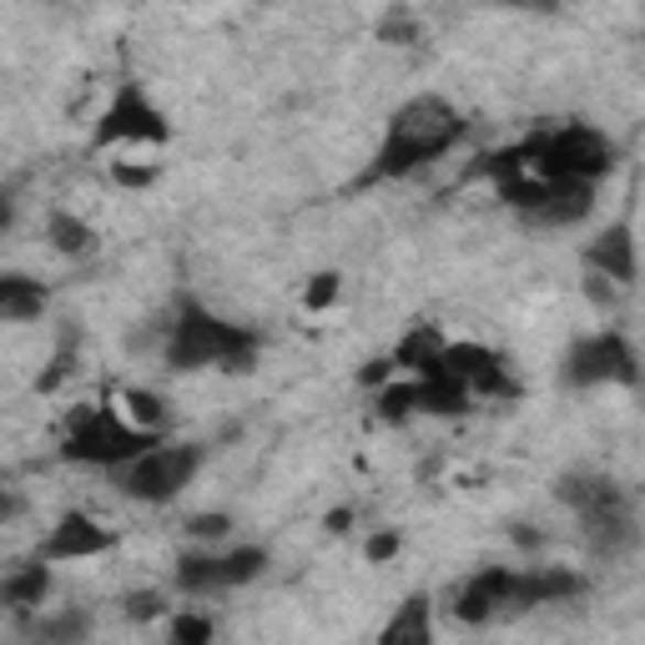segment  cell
<instances>
[{"instance_id":"obj_1","label":"cell","mask_w":645,"mask_h":645,"mask_svg":"<svg viewBox=\"0 0 645 645\" xmlns=\"http://www.w3.org/2000/svg\"><path fill=\"white\" fill-rule=\"evenodd\" d=\"M464 132H469V121L455 101H444V96H414V101H404L389 117V132H383L379 156H373V167L363 182L408 177V172H418L434 156L455 152L464 142Z\"/></svg>"},{"instance_id":"obj_2","label":"cell","mask_w":645,"mask_h":645,"mask_svg":"<svg viewBox=\"0 0 645 645\" xmlns=\"http://www.w3.org/2000/svg\"><path fill=\"white\" fill-rule=\"evenodd\" d=\"M167 363L172 369H228V373H248L258 363V338L238 322L217 318V313L182 303L177 322L167 334Z\"/></svg>"},{"instance_id":"obj_3","label":"cell","mask_w":645,"mask_h":645,"mask_svg":"<svg viewBox=\"0 0 645 645\" xmlns=\"http://www.w3.org/2000/svg\"><path fill=\"white\" fill-rule=\"evenodd\" d=\"M152 444H156V429H142V424H132V418L117 414L111 404H96V408H81V414H72V429H66L61 455L72 459V464L121 469L127 459L146 455Z\"/></svg>"},{"instance_id":"obj_4","label":"cell","mask_w":645,"mask_h":645,"mask_svg":"<svg viewBox=\"0 0 645 645\" xmlns=\"http://www.w3.org/2000/svg\"><path fill=\"white\" fill-rule=\"evenodd\" d=\"M197 464H203V449H197V444H152L146 455L127 459V464L117 469V484L132 494V500L167 504L192 484Z\"/></svg>"},{"instance_id":"obj_5","label":"cell","mask_w":645,"mask_h":645,"mask_svg":"<svg viewBox=\"0 0 645 645\" xmlns=\"http://www.w3.org/2000/svg\"><path fill=\"white\" fill-rule=\"evenodd\" d=\"M615 167V142L595 127H560L545 132V152H539L535 172L539 177H580V182H600Z\"/></svg>"},{"instance_id":"obj_6","label":"cell","mask_w":645,"mask_h":645,"mask_svg":"<svg viewBox=\"0 0 645 645\" xmlns=\"http://www.w3.org/2000/svg\"><path fill=\"white\" fill-rule=\"evenodd\" d=\"M127 142H146V146H167L172 142V121L146 101V91L136 81H121V91L111 96V107L101 111L91 132V146L107 152V146H127Z\"/></svg>"},{"instance_id":"obj_7","label":"cell","mask_w":645,"mask_h":645,"mask_svg":"<svg viewBox=\"0 0 645 645\" xmlns=\"http://www.w3.org/2000/svg\"><path fill=\"white\" fill-rule=\"evenodd\" d=\"M635 379H641L635 348L625 343L615 328H610V334L575 338L570 353H565V383H570V389H595V383H635Z\"/></svg>"},{"instance_id":"obj_8","label":"cell","mask_w":645,"mask_h":645,"mask_svg":"<svg viewBox=\"0 0 645 645\" xmlns=\"http://www.w3.org/2000/svg\"><path fill=\"white\" fill-rule=\"evenodd\" d=\"M117 539H111V529L107 525H96L91 514H61V525H51V535L41 539V550H36V560H46V565H61V560H91V555H101V550H111Z\"/></svg>"},{"instance_id":"obj_9","label":"cell","mask_w":645,"mask_h":645,"mask_svg":"<svg viewBox=\"0 0 645 645\" xmlns=\"http://www.w3.org/2000/svg\"><path fill=\"white\" fill-rule=\"evenodd\" d=\"M586 267H600V273L615 277L621 287L635 283V228H631V217L610 222V228L590 242V248H586Z\"/></svg>"},{"instance_id":"obj_10","label":"cell","mask_w":645,"mask_h":645,"mask_svg":"<svg viewBox=\"0 0 645 645\" xmlns=\"http://www.w3.org/2000/svg\"><path fill=\"white\" fill-rule=\"evenodd\" d=\"M590 207H595V182L580 177H550V192L529 222H545V228H570V222H586Z\"/></svg>"},{"instance_id":"obj_11","label":"cell","mask_w":645,"mask_h":645,"mask_svg":"<svg viewBox=\"0 0 645 645\" xmlns=\"http://www.w3.org/2000/svg\"><path fill=\"white\" fill-rule=\"evenodd\" d=\"M500 605H514V570H484L455 595V615L469 625L490 621Z\"/></svg>"},{"instance_id":"obj_12","label":"cell","mask_w":645,"mask_h":645,"mask_svg":"<svg viewBox=\"0 0 645 645\" xmlns=\"http://www.w3.org/2000/svg\"><path fill=\"white\" fill-rule=\"evenodd\" d=\"M580 525H586L590 545H595L600 555H621L625 545L641 535V529H635V520H631V510H625V494H621V500H610V504H600V510H586V514H580Z\"/></svg>"},{"instance_id":"obj_13","label":"cell","mask_w":645,"mask_h":645,"mask_svg":"<svg viewBox=\"0 0 645 645\" xmlns=\"http://www.w3.org/2000/svg\"><path fill=\"white\" fill-rule=\"evenodd\" d=\"M586 590V580L570 570H529V575H514V605L529 610V605H555V600H570Z\"/></svg>"},{"instance_id":"obj_14","label":"cell","mask_w":645,"mask_h":645,"mask_svg":"<svg viewBox=\"0 0 645 645\" xmlns=\"http://www.w3.org/2000/svg\"><path fill=\"white\" fill-rule=\"evenodd\" d=\"M444 348H449V338L434 328V322H418V328H408L404 338H398V348H394V363H404L408 373H434L439 369V359H444Z\"/></svg>"},{"instance_id":"obj_15","label":"cell","mask_w":645,"mask_h":645,"mask_svg":"<svg viewBox=\"0 0 645 645\" xmlns=\"http://www.w3.org/2000/svg\"><path fill=\"white\" fill-rule=\"evenodd\" d=\"M469 383L449 379V373H424L418 379V414H439V418H459L469 414Z\"/></svg>"},{"instance_id":"obj_16","label":"cell","mask_w":645,"mask_h":645,"mask_svg":"<svg viewBox=\"0 0 645 645\" xmlns=\"http://www.w3.org/2000/svg\"><path fill=\"white\" fill-rule=\"evenodd\" d=\"M41 308H46V287L36 277H25V273L0 277V318L6 322H31V318H41Z\"/></svg>"},{"instance_id":"obj_17","label":"cell","mask_w":645,"mask_h":645,"mask_svg":"<svg viewBox=\"0 0 645 645\" xmlns=\"http://www.w3.org/2000/svg\"><path fill=\"white\" fill-rule=\"evenodd\" d=\"M46 242L61 252V258H91L96 252V228L81 222L76 212H51L46 217Z\"/></svg>"},{"instance_id":"obj_18","label":"cell","mask_w":645,"mask_h":645,"mask_svg":"<svg viewBox=\"0 0 645 645\" xmlns=\"http://www.w3.org/2000/svg\"><path fill=\"white\" fill-rule=\"evenodd\" d=\"M177 586L187 590V595L228 590V560H222V555H182L177 560Z\"/></svg>"},{"instance_id":"obj_19","label":"cell","mask_w":645,"mask_h":645,"mask_svg":"<svg viewBox=\"0 0 645 645\" xmlns=\"http://www.w3.org/2000/svg\"><path fill=\"white\" fill-rule=\"evenodd\" d=\"M46 590H51V570H46V560H36V565H25V570H15V575L0 580V605L31 610V605L46 600Z\"/></svg>"},{"instance_id":"obj_20","label":"cell","mask_w":645,"mask_h":645,"mask_svg":"<svg viewBox=\"0 0 645 645\" xmlns=\"http://www.w3.org/2000/svg\"><path fill=\"white\" fill-rule=\"evenodd\" d=\"M434 635L429 625V595H408L404 605H398V615L389 625H383V645H424Z\"/></svg>"},{"instance_id":"obj_21","label":"cell","mask_w":645,"mask_h":645,"mask_svg":"<svg viewBox=\"0 0 645 645\" xmlns=\"http://www.w3.org/2000/svg\"><path fill=\"white\" fill-rule=\"evenodd\" d=\"M555 494H560V500L570 504L575 514H586V510H600V504L621 500V490H615V484H610L605 474H565L560 484H555Z\"/></svg>"},{"instance_id":"obj_22","label":"cell","mask_w":645,"mask_h":645,"mask_svg":"<svg viewBox=\"0 0 645 645\" xmlns=\"http://www.w3.org/2000/svg\"><path fill=\"white\" fill-rule=\"evenodd\" d=\"M494 187H500V203L504 207L535 217L539 203H545V192H550V177H539V172H510V177H500Z\"/></svg>"},{"instance_id":"obj_23","label":"cell","mask_w":645,"mask_h":645,"mask_svg":"<svg viewBox=\"0 0 645 645\" xmlns=\"http://www.w3.org/2000/svg\"><path fill=\"white\" fill-rule=\"evenodd\" d=\"M418 414V379L404 383H383L379 389V418L383 424H404V418Z\"/></svg>"},{"instance_id":"obj_24","label":"cell","mask_w":645,"mask_h":645,"mask_svg":"<svg viewBox=\"0 0 645 645\" xmlns=\"http://www.w3.org/2000/svg\"><path fill=\"white\" fill-rule=\"evenodd\" d=\"M121 414L132 418V424H142V429H156V434L167 424V404L156 394H146V389H121Z\"/></svg>"},{"instance_id":"obj_25","label":"cell","mask_w":645,"mask_h":645,"mask_svg":"<svg viewBox=\"0 0 645 645\" xmlns=\"http://www.w3.org/2000/svg\"><path fill=\"white\" fill-rule=\"evenodd\" d=\"M418 36H424V31H418V21H414V11H408V6H394V11L379 21V41H383V46H418Z\"/></svg>"},{"instance_id":"obj_26","label":"cell","mask_w":645,"mask_h":645,"mask_svg":"<svg viewBox=\"0 0 645 645\" xmlns=\"http://www.w3.org/2000/svg\"><path fill=\"white\" fill-rule=\"evenodd\" d=\"M222 560H228V590L232 586H248V580H258V575L267 570V555L258 550V545H242V550L222 555Z\"/></svg>"},{"instance_id":"obj_27","label":"cell","mask_w":645,"mask_h":645,"mask_svg":"<svg viewBox=\"0 0 645 645\" xmlns=\"http://www.w3.org/2000/svg\"><path fill=\"white\" fill-rule=\"evenodd\" d=\"M580 283H586V298L595 303V308H605V313L621 308V283H615V277H605L600 267H586V277H580Z\"/></svg>"},{"instance_id":"obj_28","label":"cell","mask_w":645,"mask_h":645,"mask_svg":"<svg viewBox=\"0 0 645 645\" xmlns=\"http://www.w3.org/2000/svg\"><path fill=\"white\" fill-rule=\"evenodd\" d=\"M338 283H343V277H338V273H318V277H308V287H303V308H308V313L334 308V298H338Z\"/></svg>"},{"instance_id":"obj_29","label":"cell","mask_w":645,"mask_h":645,"mask_svg":"<svg viewBox=\"0 0 645 645\" xmlns=\"http://www.w3.org/2000/svg\"><path fill=\"white\" fill-rule=\"evenodd\" d=\"M162 177V167H142V162H111V182L127 192H146L152 182Z\"/></svg>"},{"instance_id":"obj_30","label":"cell","mask_w":645,"mask_h":645,"mask_svg":"<svg viewBox=\"0 0 645 645\" xmlns=\"http://www.w3.org/2000/svg\"><path fill=\"white\" fill-rule=\"evenodd\" d=\"M86 631H91V621H86V615H61V621H41L36 625L41 641H81Z\"/></svg>"},{"instance_id":"obj_31","label":"cell","mask_w":645,"mask_h":645,"mask_svg":"<svg viewBox=\"0 0 645 645\" xmlns=\"http://www.w3.org/2000/svg\"><path fill=\"white\" fill-rule=\"evenodd\" d=\"M172 641L177 645H207L212 641V621H207V615H177V621H172Z\"/></svg>"},{"instance_id":"obj_32","label":"cell","mask_w":645,"mask_h":645,"mask_svg":"<svg viewBox=\"0 0 645 645\" xmlns=\"http://www.w3.org/2000/svg\"><path fill=\"white\" fill-rule=\"evenodd\" d=\"M232 529V520L222 510H207V514H192L187 520V535L192 539H222Z\"/></svg>"},{"instance_id":"obj_33","label":"cell","mask_w":645,"mask_h":645,"mask_svg":"<svg viewBox=\"0 0 645 645\" xmlns=\"http://www.w3.org/2000/svg\"><path fill=\"white\" fill-rule=\"evenodd\" d=\"M398 550H404V535H398V529H379V535L369 539V550H363V555H369V565H389Z\"/></svg>"},{"instance_id":"obj_34","label":"cell","mask_w":645,"mask_h":645,"mask_svg":"<svg viewBox=\"0 0 645 645\" xmlns=\"http://www.w3.org/2000/svg\"><path fill=\"white\" fill-rule=\"evenodd\" d=\"M121 605H127V615H132V621H156V615H162V605H167V600L156 595V590H136V595H127V600H121Z\"/></svg>"},{"instance_id":"obj_35","label":"cell","mask_w":645,"mask_h":645,"mask_svg":"<svg viewBox=\"0 0 645 645\" xmlns=\"http://www.w3.org/2000/svg\"><path fill=\"white\" fill-rule=\"evenodd\" d=\"M66 373H72V343H66V348L56 353V359H51V369L41 373V383H36V389H41V394H56L61 383H66Z\"/></svg>"},{"instance_id":"obj_36","label":"cell","mask_w":645,"mask_h":645,"mask_svg":"<svg viewBox=\"0 0 645 645\" xmlns=\"http://www.w3.org/2000/svg\"><path fill=\"white\" fill-rule=\"evenodd\" d=\"M389 373H394V359H373V363H363L359 383H369V389H383V383H389Z\"/></svg>"},{"instance_id":"obj_37","label":"cell","mask_w":645,"mask_h":645,"mask_svg":"<svg viewBox=\"0 0 645 645\" xmlns=\"http://www.w3.org/2000/svg\"><path fill=\"white\" fill-rule=\"evenodd\" d=\"M322 525H328V535H343V529L353 525V514H348V510H334L328 520H322Z\"/></svg>"},{"instance_id":"obj_38","label":"cell","mask_w":645,"mask_h":645,"mask_svg":"<svg viewBox=\"0 0 645 645\" xmlns=\"http://www.w3.org/2000/svg\"><path fill=\"white\" fill-rule=\"evenodd\" d=\"M504 6H520V11H555L565 0H504Z\"/></svg>"}]
</instances>
